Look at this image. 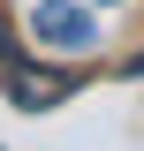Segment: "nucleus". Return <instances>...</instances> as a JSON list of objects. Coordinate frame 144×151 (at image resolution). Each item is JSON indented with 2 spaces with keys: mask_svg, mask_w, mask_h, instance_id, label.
Segmentation results:
<instances>
[{
  "mask_svg": "<svg viewBox=\"0 0 144 151\" xmlns=\"http://www.w3.org/2000/svg\"><path fill=\"white\" fill-rule=\"evenodd\" d=\"M31 30L46 38L53 53H91V45H99V23H91V8H76V0H38Z\"/></svg>",
  "mask_w": 144,
  "mask_h": 151,
  "instance_id": "1",
  "label": "nucleus"
},
{
  "mask_svg": "<svg viewBox=\"0 0 144 151\" xmlns=\"http://www.w3.org/2000/svg\"><path fill=\"white\" fill-rule=\"evenodd\" d=\"M68 91H76V76H46V68H31V60H8V98H15V106L46 113V106H61Z\"/></svg>",
  "mask_w": 144,
  "mask_h": 151,
  "instance_id": "2",
  "label": "nucleus"
},
{
  "mask_svg": "<svg viewBox=\"0 0 144 151\" xmlns=\"http://www.w3.org/2000/svg\"><path fill=\"white\" fill-rule=\"evenodd\" d=\"M129 76H144V53H137V60H129Z\"/></svg>",
  "mask_w": 144,
  "mask_h": 151,
  "instance_id": "3",
  "label": "nucleus"
}]
</instances>
